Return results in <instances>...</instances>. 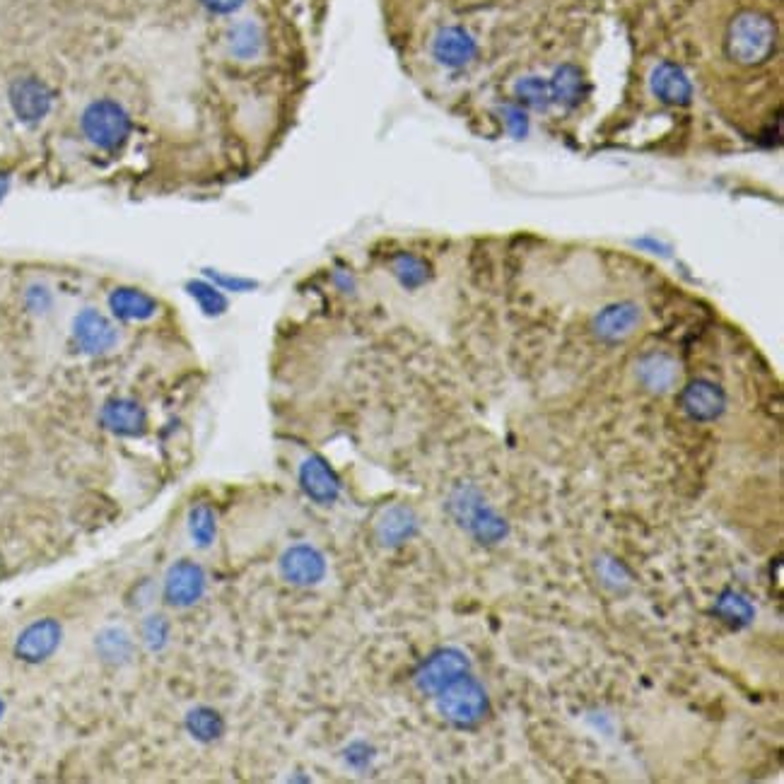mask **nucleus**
Returning <instances> with one entry per match:
<instances>
[{
	"label": "nucleus",
	"instance_id": "nucleus-28",
	"mask_svg": "<svg viewBox=\"0 0 784 784\" xmlns=\"http://www.w3.org/2000/svg\"><path fill=\"white\" fill-rule=\"evenodd\" d=\"M201 5L213 15H230L242 8L244 0H201Z\"/></svg>",
	"mask_w": 784,
	"mask_h": 784
},
{
	"label": "nucleus",
	"instance_id": "nucleus-7",
	"mask_svg": "<svg viewBox=\"0 0 784 784\" xmlns=\"http://www.w3.org/2000/svg\"><path fill=\"white\" fill-rule=\"evenodd\" d=\"M8 99L17 119L25 121V124H37L51 111L54 95H51L44 80L34 78V75H22V78L10 83Z\"/></svg>",
	"mask_w": 784,
	"mask_h": 784
},
{
	"label": "nucleus",
	"instance_id": "nucleus-12",
	"mask_svg": "<svg viewBox=\"0 0 784 784\" xmlns=\"http://www.w3.org/2000/svg\"><path fill=\"white\" fill-rule=\"evenodd\" d=\"M683 411H686L693 420L700 423H710L717 420L719 415L727 408V396H724L722 386L707 382V379H695L686 386L681 396Z\"/></svg>",
	"mask_w": 784,
	"mask_h": 784
},
{
	"label": "nucleus",
	"instance_id": "nucleus-16",
	"mask_svg": "<svg viewBox=\"0 0 784 784\" xmlns=\"http://www.w3.org/2000/svg\"><path fill=\"white\" fill-rule=\"evenodd\" d=\"M418 514L406 505L386 507L377 519V538L386 548L403 546L406 541L418 534Z\"/></svg>",
	"mask_w": 784,
	"mask_h": 784
},
{
	"label": "nucleus",
	"instance_id": "nucleus-23",
	"mask_svg": "<svg viewBox=\"0 0 784 784\" xmlns=\"http://www.w3.org/2000/svg\"><path fill=\"white\" fill-rule=\"evenodd\" d=\"M189 534L196 548L213 546L215 536H218V517H215L213 507L206 505V502H198V505L191 507Z\"/></svg>",
	"mask_w": 784,
	"mask_h": 784
},
{
	"label": "nucleus",
	"instance_id": "nucleus-26",
	"mask_svg": "<svg viewBox=\"0 0 784 784\" xmlns=\"http://www.w3.org/2000/svg\"><path fill=\"white\" fill-rule=\"evenodd\" d=\"M186 292L198 302V307H201L203 314H208V317H218V314L227 309V300L222 297V292L215 288V285L206 283V280H189Z\"/></svg>",
	"mask_w": 784,
	"mask_h": 784
},
{
	"label": "nucleus",
	"instance_id": "nucleus-17",
	"mask_svg": "<svg viewBox=\"0 0 784 784\" xmlns=\"http://www.w3.org/2000/svg\"><path fill=\"white\" fill-rule=\"evenodd\" d=\"M637 379L640 384L645 386L647 391L652 394H666L678 384L681 379V370H678V362L666 353H652L645 355L635 367Z\"/></svg>",
	"mask_w": 784,
	"mask_h": 784
},
{
	"label": "nucleus",
	"instance_id": "nucleus-10",
	"mask_svg": "<svg viewBox=\"0 0 784 784\" xmlns=\"http://www.w3.org/2000/svg\"><path fill=\"white\" fill-rule=\"evenodd\" d=\"M63 630L54 618H44L32 623L29 628L22 630V635L17 637L15 654L27 664H39V661L49 659L61 645Z\"/></svg>",
	"mask_w": 784,
	"mask_h": 784
},
{
	"label": "nucleus",
	"instance_id": "nucleus-5",
	"mask_svg": "<svg viewBox=\"0 0 784 784\" xmlns=\"http://www.w3.org/2000/svg\"><path fill=\"white\" fill-rule=\"evenodd\" d=\"M471 671V661L461 649L447 647L440 652L432 654L415 674V686H418L427 695H437L449 683H454L456 678L466 676Z\"/></svg>",
	"mask_w": 784,
	"mask_h": 784
},
{
	"label": "nucleus",
	"instance_id": "nucleus-9",
	"mask_svg": "<svg viewBox=\"0 0 784 784\" xmlns=\"http://www.w3.org/2000/svg\"><path fill=\"white\" fill-rule=\"evenodd\" d=\"M73 338L87 355H104L119 343V331L97 309H83L73 321Z\"/></svg>",
	"mask_w": 784,
	"mask_h": 784
},
{
	"label": "nucleus",
	"instance_id": "nucleus-18",
	"mask_svg": "<svg viewBox=\"0 0 784 784\" xmlns=\"http://www.w3.org/2000/svg\"><path fill=\"white\" fill-rule=\"evenodd\" d=\"M109 309L121 321H145L155 317L157 302L138 288H116L109 295Z\"/></svg>",
	"mask_w": 784,
	"mask_h": 784
},
{
	"label": "nucleus",
	"instance_id": "nucleus-29",
	"mask_svg": "<svg viewBox=\"0 0 784 784\" xmlns=\"http://www.w3.org/2000/svg\"><path fill=\"white\" fill-rule=\"evenodd\" d=\"M345 758H348V763H353L355 768H365L372 758V748H367L365 743H353V746L345 751Z\"/></svg>",
	"mask_w": 784,
	"mask_h": 784
},
{
	"label": "nucleus",
	"instance_id": "nucleus-20",
	"mask_svg": "<svg viewBox=\"0 0 784 784\" xmlns=\"http://www.w3.org/2000/svg\"><path fill=\"white\" fill-rule=\"evenodd\" d=\"M95 647H97L99 657L107 661V664H114V666H121V664H126V661H131L133 652H136L131 635H128L124 628H119V625L104 628L102 633L97 635Z\"/></svg>",
	"mask_w": 784,
	"mask_h": 784
},
{
	"label": "nucleus",
	"instance_id": "nucleus-6",
	"mask_svg": "<svg viewBox=\"0 0 784 784\" xmlns=\"http://www.w3.org/2000/svg\"><path fill=\"white\" fill-rule=\"evenodd\" d=\"M165 601L172 608H189L201 601L206 592V572L193 560H174L165 575Z\"/></svg>",
	"mask_w": 784,
	"mask_h": 784
},
{
	"label": "nucleus",
	"instance_id": "nucleus-14",
	"mask_svg": "<svg viewBox=\"0 0 784 784\" xmlns=\"http://www.w3.org/2000/svg\"><path fill=\"white\" fill-rule=\"evenodd\" d=\"M102 425L121 437H138L148 427V413L133 399H111L102 408Z\"/></svg>",
	"mask_w": 784,
	"mask_h": 784
},
{
	"label": "nucleus",
	"instance_id": "nucleus-15",
	"mask_svg": "<svg viewBox=\"0 0 784 784\" xmlns=\"http://www.w3.org/2000/svg\"><path fill=\"white\" fill-rule=\"evenodd\" d=\"M478 46L476 39L461 27H444L437 32L435 42H432V56L449 68H464L466 63L473 61Z\"/></svg>",
	"mask_w": 784,
	"mask_h": 784
},
{
	"label": "nucleus",
	"instance_id": "nucleus-4",
	"mask_svg": "<svg viewBox=\"0 0 784 784\" xmlns=\"http://www.w3.org/2000/svg\"><path fill=\"white\" fill-rule=\"evenodd\" d=\"M80 126H83L85 138L102 150L124 148L133 128L128 111L114 99H97V102L87 104Z\"/></svg>",
	"mask_w": 784,
	"mask_h": 784
},
{
	"label": "nucleus",
	"instance_id": "nucleus-22",
	"mask_svg": "<svg viewBox=\"0 0 784 784\" xmlns=\"http://www.w3.org/2000/svg\"><path fill=\"white\" fill-rule=\"evenodd\" d=\"M227 44H230V54L239 61H251L261 54L263 49V32L261 27L256 25L254 20H244L237 22L230 29V37H227Z\"/></svg>",
	"mask_w": 784,
	"mask_h": 784
},
{
	"label": "nucleus",
	"instance_id": "nucleus-2",
	"mask_svg": "<svg viewBox=\"0 0 784 784\" xmlns=\"http://www.w3.org/2000/svg\"><path fill=\"white\" fill-rule=\"evenodd\" d=\"M775 51V22L758 10H743L731 20L727 54L741 66H758Z\"/></svg>",
	"mask_w": 784,
	"mask_h": 784
},
{
	"label": "nucleus",
	"instance_id": "nucleus-13",
	"mask_svg": "<svg viewBox=\"0 0 784 784\" xmlns=\"http://www.w3.org/2000/svg\"><path fill=\"white\" fill-rule=\"evenodd\" d=\"M302 490L319 505H331L341 495V481L321 456H307L300 464Z\"/></svg>",
	"mask_w": 784,
	"mask_h": 784
},
{
	"label": "nucleus",
	"instance_id": "nucleus-8",
	"mask_svg": "<svg viewBox=\"0 0 784 784\" xmlns=\"http://www.w3.org/2000/svg\"><path fill=\"white\" fill-rule=\"evenodd\" d=\"M280 575L295 587H317L326 577V560L314 546L297 543L280 555Z\"/></svg>",
	"mask_w": 784,
	"mask_h": 784
},
{
	"label": "nucleus",
	"instance_id": "nucleus-21",
	"mask_svg": "<svg viewBox=\"0 0 784 784\" xmlns=\"http://www.w3.org/2000/svg\"><path fill=\"white\" fill-rule=\"evenodd\" d=\"M184 727L191 734V739L201 743H213L225 734V719L213 707H193L186 712Z\"/></svg>",
	"mask_w": 784,
	"mask_h": 784
},
{
	"label": "nucleus",
	"instance_id": "nucleus-1",
	"mask_svg": "<svg viewBox=\"0 0 784 784\" xmlns=\"http://www.w3.org/2000/svg\"><path fill=\"white\" fill-rule=\"evenodd\" d=\"M449 514L454 517V522L476 538L478 543L485 546H495L502 538H507L509 526L500 514L495 512V507L485 500V495L476 485H461L456 488L452 497H449Z\"/></svg>",
	"mask_w": 784,
	"mask_h": 784
},
{
	"label": "nucleus",
	"instance_id": "nucleus-30",
	"mask_svg": "<svg viewBox=\"0 0 784 784\" xmlns=\"http://www.w3.org/2000/svg\"><path fill=\"white\" fill-rule=\"evenodd\" d=\"M208 276H213L215 280H218L220 285H225V288H232V290H244V288H247V280H234V278H225V276H220V273H213V271H210Z\"/></svg>",
	"mask_w": 784,
	"mask_h": 784
},
{
	"label": "nucleus",
	"instance_id": "nucleus-24",
	"mask_svg": "<svg viewBox=\"0 0 784 784\" xmlns=\"http://www.w3.org/2000/svg\"><path fill=\"white\" fill-rule=\"evenodd\" d=\"M391 268H394V276L399 278V283L408 290L420 288V285H425L427 280H430V266L413 254L396 256L394 266Z\"/></svg>",
	"mask_w": 784,
	"mask_h": 784
},
{
	"label": "nucleus",
	"instance_id": "nucleus-31",
	"mask_svg": "<svg viewBox=\"0 0 784 784\" xmlns=\"http://www.w3.org/2000/svg\"><path fill=\"white\" fill-rule=\"evenodd\" d=\"M5 191H8V177H5V174H0V198L5 196Z\"/></svg>",
	"mask_w": 784,
	"mask_h": 784
},
{
	"label": "nucleus",
	"instance_id": "nucleus-3",
	"mask_svg": "<svg viewBox=\"0 0 784 784\" xmlns=\"http://www.w3.org/2000/svg\"><path fill=\"white\" fill-rule=\"evenodd\" d=\"M437 710L454 727L471 729L488 715L490 700L481 683L466 674L437 693Z\"/></svg>",
	"mask_w": 784,
	"mask_h": 784
},
{
	"label": "nucleus",
	"instance_id": "nucleus-32",
	"mask_svg": "<svg viewBox=\"0 0 784 784\" xmlns=\"http://www.w3.org/2000/svg\"><path fill=\"white\" fill-rule=\"evenodd\" d=\"M3 712H5V705H3V700H0V717H3Z\"/></svg>",
	"mask_w": 784,
	"mask_h": 784
},
{
	"label": "nucleus",
	"instance_id": "nucleus-25",
	"mask_svg": "<svg viewBox=\"0 0 784 784\" xmlns=\"http://www.w3.org/2000/svg\"><path fill=\"white\" fill-rule=\"evenodd\" d=\"M715 611L727 620L729 625H736V628H741V625H748L756 616V611H753V606L748 604L746 599H743L741 594L736 592H724L719 596Z\"/></svg>",
	"mask_w": 784,
	"mask_h": 784
},
{
	"label": "nucleus",
	"instance_id": "nucleus-11",
	"mask_svg": "<svg viewBox=\"0 0 784 784\" xmlns=\"http://www.w3.org/2000/svg\"><path fill=\"white\" fill-rule=\"evenodd\" d=\"M640 324H642L640 307L633 302H618V304H608V307H604L599 314H596L592 329L596 333V338H601V341L616 343V341H623V338L633 336Z\"/></svg>",
	"mask_w": 784,
	"mask_h": 784
},
{
	"label": "nucleus",
	"instance_id": "nucleus-19",
	"mask_svg": "<svg viewBox=\"0 0 784 784\" xmlns=\"http://www.w3.org/2000/svg\"><path fill=\"white\" fill-rule=\"evenodd\" d=\"M654 95L669 104H688L690 99V83L681 68L674 63H661L652 75Z\"/></svg>",
	"mask_w": 784,
	"mask_h": 784
},
{
	"label": "nucleus",
	"instance_id": "nucleus-27",
	"mask_svg": "<svg viewBox=\"0 0 784 784\" xmlns=\"http://www.w3.org/2000/svg\"><path fill=\"white\" fill-rule=\"evenodd\" d=\"M143 642L150 652H160L169 642V623L165 616H148L143 620Z\"/></svg>",
	"mask_w": 784,
	"mask_h": 784
}]
</instances>
